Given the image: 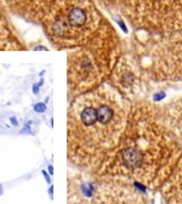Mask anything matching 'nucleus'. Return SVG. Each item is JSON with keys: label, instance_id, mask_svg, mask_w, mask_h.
<instances>
[{"label": "nucleus", "instance_id": "1", "mask_svg": "<svg viewBox=\"0 0 182 204\" xmlns=\"http://www.w3.org/2000/svg\"><path fill=\"white\" fill-rule=\"evenodd\" d=\"M181 157L180 139L166 125L160 106L135 100L118 146L101 166L112 180L155 191L165 183Z\"/></svg>", "mask_w": 182, "mask_h": 204}, {"label": "nucleus", "instance_id": "2", "mask_svg": "<svg viewBox=\"0 0 182 204\" xmlns=\"http://www.w3.org/2000/svg\"><path fill=\"white\" fill-rule=\"evenodd\" d=\"M70 101L67 122L69 157L81 166L97 168L118 146L132 101L109 83Z\"/></svg>", "mask_w": 182, "mask_h": 204}, {"label": "nucleus", "instance_id": "3", "mask_svg": "<svg viewBox=\"0 0 182 204\" xmlns=\"http://www.w3.org/2000/svg\"><path fill=\"white\" fill-rule=\"evenodd\" d=\"M123 55L124 44L115 28L105 18L100 29L86 44L68 52L69 97H76L105 84Z\"/></svg>", "mask_w": 182, "mask_h": 204}, {"label": "nucleus", "instance_id": "4", "mask_svg": "<svg viewBox=\"0 0 182 204\" xmlns=\"http://www.w3.org/2000/svg\"><path fill=\"white\" fill-rule=\"evenodd\" d=\"M103 21L95 0H54L41 20L50 41L68 50L86 44Z\"/></svg>", "mask_w": 182, "mask_h": 204}, {"label": "nucleus", "instance_id": "5", "mask_svg": "<svg viewBox=\"0 0 182 204\" xmlns=\"http://www.w3.org/2000/svg\"><path fill=\"white\" fill-rule=\"evenodd\" d=\"M134 29V35L166 37L182 32V0H100Z\"/></svg>", "mask_w": 182, "mask_h": 204}, {"label": "nucleus", "instance_id": "6", "mask_svg": "<svg viewBox=\"0 0 182 204\" xmlns=\"http://www.w3.org/2000/svg\"><path fill=\"white\" fill-rule=\"evenodd\" d=\"M130 57L145 81H182V32L166 37L134 35Z\"/></svg>", "mask_w": 182, "mask_h": 204}, {"label": "nucleus", "instance_id": "7", "mask_svg": "<svg viewBox=\"0 0 182 204\" xmlns=\"http://www.w3.org/2000/svg\"><path fill=\"white\" fill-rule=\"evenodd\" d=\"M109 80V84L130 101L136 100L147 84L129 54H124L117 62Z\"/></svg>", "mask_w": 182, "mask_h": 204}, {"label": "nucleus", "instance_id": "8", "mask_svg": "<svg viewBox=\"0 0 182 204\" xmlns=\"http://www.w3.org/2000/svg\"><path fill=\"white\" fill-rule=\"evenodd\" d=\"M96 204H146V200L132 183L112 180L99 189Z\"/></svg>", "mask_w": 182, "mask_h": 204}, {"label": "nucleus", "instance_id": "9", "mask_svg": "<svg viewBox=\"0 0 182 204\" xmlns=\"http://www.w3.org/2000/svg\"><path fill=\"white\" fill-rule=\"evenodd\" d=\"M160 189L166 204H182V157Z\"/></svg>", "mask_w": 182, "mask_h": 204}, {"label": "nucleus", "instance_id": "10", "mask_svg": "<svg viewBox=\"0 0 182 204\" xmlns=\"http://www.w3.org/2000/svg\"><path fill=\"white\" fill-rule=\"evenodd\" d=\"M8 2L18 14L29 20L41 22L54 0H8Z\"/></svg>", "mask_w": 182, "mask_h": 204}, {"label": "nucleus", "instance_id": "11", "mask_svg": "<svg viewBox=\"0 0 182 204\" xmlns=\"http://www.w3.org/2000/svg\"><path fill=\"white\" fill-rule=\"evenodd\" d=\"M46 110H47V107H46L45 104H43V102H38L37 105H34V111L37 113H44Z\"/></svg>", "mask_w": 182, "mask_h": 204}, {"label": "nucleus", "instance_id": "12", "mask_svg": "<svg viewBox=\"0 0 182 204\" xmlns=\"http://www.w3.org/2000/svg\"><path fill=\"white\" fill-rule=\"evenodd\" d=\"M41 84H43V80H40V83H39L38 85H37V84L33 85V94H35V95L39 94V85H41Z\"/></svg>", "mask_w": 182, "mask_h": 204}, {"label": "nucleus", "instance_id": "13", "mask_svg": "<svg viewBox=\"0 0 182 204\" xmlns=\"http://www.w3.org/2000/svg\"><path fill=\"white\" fill-rule=\"evenodd\" d=\"M9 120H10V123H11L12 127H17V125H18V120H17L16 117H11Z\"/></svg>", "mask_w": 182, "mask_h": 204}, {"label": "nucleus", "instance_id": "14", "mask_svg": "<svg viewBox=\"0 0 182 204\" xmlns=\"http://www.w3.org/2000/svg\"><path fill=\"white\" fill-rule=\"evenodd\" d=\"M41 174L44 175V177H45V180H46V182H47V183H51V179H50V176H49V174L46 173V170H43V171H41Z\"/></svg>", "mask_w": 182, "mask_h": 204}, {"label": "nucleus", "instance_id": "15", "mask_svg": "<svg viewBox=\"0 0 182 204\" xmlns=\"http://www.w3.org/2000/svg\"><path fill=\"white\" fill-rule=\"evenodd\" d=\"M49 193H50V197L52 198V193H54V186H50V188H49Z\"/></svg>", "mask_w": 182, "mask_h": 204}, {"label": "nucleus", "instance_id": "16", "mask_svg": "<svg viewBox=\"0 0 182 204\" xmlns=\"http://www.w3.org/2000/svg\"><path fill=\"white\" fill-rule=\"evenodd\" d=\"M49 171H50V174L52 175V173H54V169H52V165H49Z\"/></svg>", "mask_w": 182, "mask_h": 204}, {"label": "nucleus", "instance_id": "17", "mask_svg": "<svg viewBox=\"0 0 182 204\" xmlns=\"http://www.w3.org/2000/svg\"><path fill=\"white\" fill-rule=\"evenodd\" d=\"M2 194H3V186L0 185V196H2Z\"/></svg>", "mask_w": 182, "mask_h": 204}]
</instances>
